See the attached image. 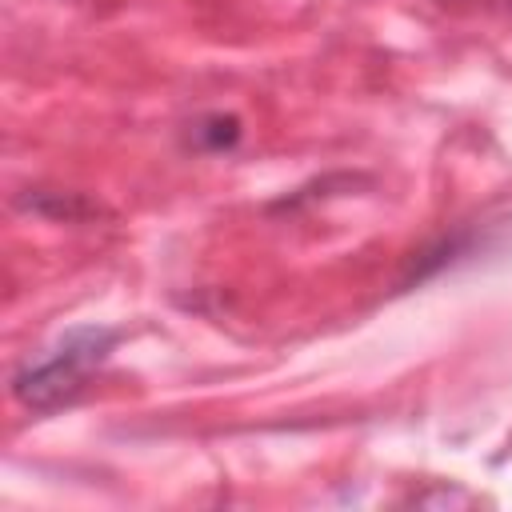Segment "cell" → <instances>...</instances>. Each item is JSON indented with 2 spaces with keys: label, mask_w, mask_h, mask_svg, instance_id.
Masks as SVG:
<instances>
[{
  "label": "cell",
  "mask_w": 512,
  "mask_h": 512,
  "mask_svg": "<svg viewBox=\"0 0 512 512\" xmlns=\"http://www.w3.org/2000/svg\"><path fill=\"white\" fill-rule=\"evenodd\" d=\"M120 332L112 328H72L60 336L56 348H48L40 360H28L12 376V396L32 412H52L60 404H72L84 388V380L108 360Z\"/></svg>",
  "instance_id": "6da1fadb"
}]
</instances>
